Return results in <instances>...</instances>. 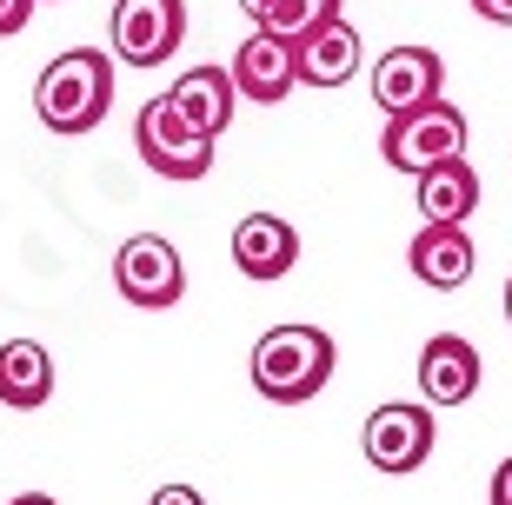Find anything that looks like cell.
<instances>
[{
    "mask_svg": "<svg viewBox=\"0 0 512 505\" xmlns=\"http://www.w3.org/2000/svg\"><path fill=\"white\" fill-rule=\"evenodd\" d=\"M439 87H446V60H439L433 47H386V54L373 60V107H380L386 120L439 100Z\"/></svg>",
    "mask_w": 512,
    "mask_h": 505,
    "instance_id": "9c48e42d",
    "label": "cell"
},
{
    "mask_svg": "<svg viewBox=\"0 0 512 505\" xmlns=\"http://www.w3.org/2000/svg\"><path fill=\"white\" fill-rule=\"evenodd\" d=\"M353 74H360V34H353L346 14L300 40V80L306 87H346Z\"/></svg>",
    "mask_w": 512,
    "mask_h": 505,
    "instance_id": "2e32d148",
    "label": "cell"
},
{
    "mask_svg": "<svg viewBox=\"0 0 512 505\" xmlns=\"http://www.w3.org/2000/svg\"><path fill=\"white\" fill-rule=\"evenodd\" d=\"M7 505H54L47 492H20V499H7Z\"/></svg>",
    "mask_w": 512,
    "mask_h": 505,
    "instance_id": "603a6c76",
    "label": "cell"
},
{
    "mask_svg": "<svg viewBox=\"0 0 512 505\" xmlns=\"http://www.w3.org/2000/svg\"><path fill=\"white\" fill-rule=\"evenodd\" d=\"M54 399V359L40 339H7L0 346V406L14 412H40Z\"/></svg>",
    "mask_w": 512,
    "mask_h": 505,
    "instance_id": "5bb4252c",
    "label": "cell"
},
{
    "mask_svg": "<svg viewBox=\"0 0 512 505\" xmlns=\"http://www.w3.org/2000/svg\"><path fill=\"white\" fill-rule=\"evenodd\" d=\"M366 466L373 472H419L426 459H433V406H413V399H393V406L366 412Z\"/></svg>",
    "mask_w": 512,
    "mask_h": 505,
    "instance_id": "8992f818",
    "label": "cell"
},
{
    "mask_svg": "<svg viewBox=\"0 0 512 505\" xmlns=\"http://www.w3.org/2000/svg\"><path fill=\"white\" fill-rule=\"evenodd\" d=\"M493 505H512V459L493 472Z\"/></svg>",
    "mask_w": 512,
    "mask_h": 505,
    "instance_id": "44dd1931",
    "label": "cell"
},
{
    "mask_svg": "<svg viewBox=\"0 0 512 505\" xmlns=\"http://www.w3.org/2000/svg\"><path fill=\"white\" fill-rule=\"evenodd\" d=\"M233 80H240V100L253 107H280L293 87H300V40L273 34V27H253L233 54Z\"/></svg>",
    "mask_w": 512,
    "mask_h": 505,
    "instance_id": "ba28073f",
    "label": "cell"
},
{
    "mask_svg": "<svg viewBox=\"0 0 512 505\" xmlns=\"http://www.w3.org/2000/svg\"><path fill=\"white\" fill-rule=\"evenodd\" d=\"M187 40V0H120L114 7V60L160 67Z\"/></svg>",
    "mask_w": 512,
    "mask_h": 505,
    "instance_id": "52a82bcc",
    "label": "cell"
},
{
    "mask_svg": "<svg viewBox=\"0 0 512 505\" xmlns=\"http://www.w3.org/2000/svg\"><path fill=\"white\" fill-rule=\"evenodd\" d=\"M133 147L160 180H207L213 173V133H200L187 113L173 107V94L147 100L133 113Z\"/></svg>",
    "mask_w": 512,
    "mask_h": 505,
    "instance_id": "3957f363",
    "label": "cell"
},
{
    "mask_svg": "<svg viewBox=\"0 0 512 505\" xmlns=\"http://www.w3.org/2000/svg\"><path fill=\"white\" fill-rule=\"evenodd\" d=\"M34 7L40 0H0V40H14L27 20H34Z\"/></svg>",
    "mask_w": 512,
    "mask_h": 505,
    "instance_id": "ac0fdd59",
    "label": "cell"
},
{
    "mask_svg": "<svg viewBox=\"0 0 512 505\" xmlns=\"http://www.w3.org/2000/svg\"><path fill=\"white\" fill-rule=\"evenodd\" d=\"M419 393H426V406H466V399L479 393L473 339H459V333L426 339V346H419Z\"/></svg>",
    "mask_w": 512,
    "mask_h": 505,
    "instance_id": "8fae6325",
    "label": "cell"
},
{
    "mask_svg": "<svg viewBox=\"0 0 512 505\" xmlns=\"http://www.w3.org/2000/svg\"><path fill=\"white\" fill-rule=\"evenodd\" d=\"M506 326H512V280H506Z\"/></svg>",
    "mask_w": 512,
    "mask_h": 505,
    "instance_id": "cb8c5ba5",
    "label": "cell"
},
{
    "mask_svg": "<svg viewBox=\"0 0 512 505\" xmlns=\"http://www.w3.org/2000/svg\"><path fill=\"white\" fill-rule=\"evenodd\" d=\"M40 7H54V0H40Z\"/></svg>",
    "mask_w": 512,
    "mask_h": 505,
    "instance_id": "d4e9b609",
    "label": "cell"
},
{
    "mask_svg": "<svg viewBox=\"0 0 512 505\" xmlns=\"http://www.w3.org/2000/svg\"><path fill=\"white\" fill-rule=\"evenodd\" d=\"M293 260H300V233L280 213H247L233 226V266L247 280H280V273H293Z\"/></svg>",
    "mask_w": 512,
    "mask_h": 505,
    "instance_id": "7c38bea8",
    "label": "cell"
},
{
    "mask_svg": "<svg viewBox=\"0 0 512 505\" xmlns=\"http://www.w3.org/2000/svg\"><path fill=\"white\" fill-rule=\"evenodd\" d=\"M147 505H207V499H200L193 486H160V492H153Z\"/></svg>",
    "mask_w": 512,
    "mask_h": 505,
    "instance_id": "d6986e66",
    "label": "cell"
},
{
    "mask_svg": "<svg viewBox=\"0 0 512 505\" xmlns=\"http://www.w3.org/2000/svg\"><path fill=\"white\" fill-rule=\"evenodd\" d=\"M240 7H247V14H253V27H266V14H273L280 0H240Z\"/></svg>",
    "mask_w": 512,
    "mask_h": 505,
    "instance_id": "7402d4cb",
    "label": "cell"
},
{
    "mask_svg": "<svg viewBox=\"0 0 512 505\" xmlns=\"http://www.w3.org/2000/svg\"><path fill=\"white\" fill-rule=\"evenodd\" d=\"M114 286H120V300L140 306V313H167V306H180V293H187V266H180L173 240L133 233L114 253Z\"/></svg>",
    "mask_w": 512,
    "mask_h": 505,
    "instance_id": "5b68a950",
    "label": "cell"
},
{
    "mask_svg": "<svg viewBox=\"0 0 512 505\" xmlns=\"http://www.w3.org/2000/svg\"><path fill=\"white\" fill-rule=\"evenodd\" d=\"M479 206V173L473 160H439V167L419 173V220H446V226H466Z\"/></svg>",
    "mask_w": 512,
    "mask_h": 505,
    "instance_id": "9a60e30c",
    "label": "cell"
},
{
    "mask_svg": "<svg viewBox=\"0 0 512 505\" xmlns=\"http://www.w3.org/2000/svg\"><path fill=\"white\" fill-rule=\"evenodd\" d=\"M479 20H493V27H512V0H473Z\"/></svg>",
    "mask_w": 512,
    "mask_h": 505,
    "instance_id": "ffe728a7",
    "label": "cell"
},
{
    "mask_svg": "<svg viewBox=\"0 0 512 505\" xmlns=\"http://www.w3.org/2000/svg\"><path fill=\"white\" fill-rule=\"evenodd\" d=\"M167 94H173V107L187 113L193 127L220 140V133L233 127V107H240V80H233V67H187Z\"/></svg>",
    "mask_w": 512,
    "mask_h": 505,
    "instance_id": "4fadbf2b",
    "label": "cell"
},
{
    "mask_svg": "<svg viewBox=\"0 0 512 505\" xmlns=\"http://www.w3.org/2000/svg\"><path fill=\"white\" fill-rule=\"evenodd\" d=\"M406 266L419 273V286H433V293H453V286L473 280V233L466 226H446V220H426L413 233V246H406Z\"/></svg>",
    "mask_w": 512,
    "mask_h": 505,
    "instance_id": "30bf717a",
    "label": "cell"
},
{
    "mask_svg": "<svg viewBox=\"0 0 512 505\" xmlns=\"http://www.w3.org/2000/svg\"><path fill=\"white\" fill-rule=\"evenodd\" d=\"M107 107H114V54L100 47H67L34 80V113L47 133H94Z\"/></svg>",
    "mask_w": 512,
    "mask_h": 505,
    "instance_id": "6da1fadb",
    "label": "cell"
},
{
    "mask_svg": "<svg viewBox=\"0 0 512 505\" xmlns=\"http://www.w3.org/2000/svg\"><path fill=\"white\" fill-rule=\"evenodd\" d=\"M326 20H340V0H280L273 14H266V27L286 40H306V34H320Z\"/></svg>",
    "mask_w": 512,
    "mask_h": 505,
    "instance_id": "e0dca14e",
    "label": "cell"
},
{
    "mask_svg": "<svg viewBox=\"0 0 512 505\" xmlns=\"http://www.w3.org/2000/svg\"><path fill=\"white\" fill-rule=\"evenodd\" d=\"M380 153H386V167L419 180L426 167L466 153V113H459L453 100H426V107H413V113H393L386 133H380Z\"/></svg>",
    "mask_w": 512,
    "mask_h": 505,
    "instance_id": "277c9868",
    "label": "cell"
},
{
    "mask_svg": "<svg viewBox=\"0 0 512 505\" xmlns=\"http://www.w3.org/2000/svg\"><path fill=\"white\" fill-rule=\"evenodd\" d=\"M333 339L320 333V326H273V333H260V346H253V386H260V399H273V406H306L313 393H326V379H333Z\"/></svg>",
    "mask_w": 512,
    "mask_h": 505,
    "instance_id": "7a4b0ae2",
    "label": "cell"
}]
</instances>
